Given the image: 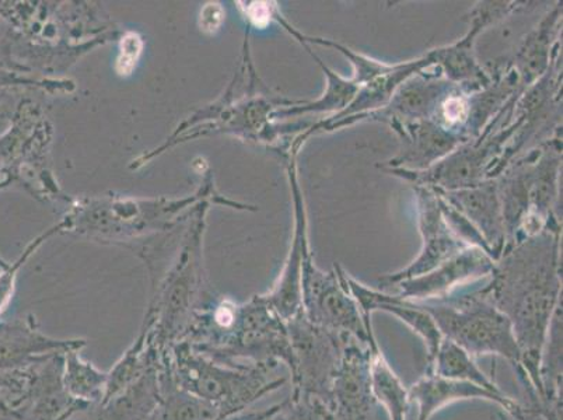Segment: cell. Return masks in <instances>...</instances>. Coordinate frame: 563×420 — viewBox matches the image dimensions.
Wrapping results in <instances>:
<instances>
[{"label":"cell","mask_w":563,"mask_h":420,"mask_svg":"<svg viewBox=\"0 0 563 420\" xmlns=\"http://www.w3.org/2000/svg\"><path fill=\"white\" fill-rule=\"evenodd\" d=\"M561 235L562 230L547 229L506 248L495 263L493 280L479 289L510 320L521 365L542 399V347L561 306Z\"/></svg>","instance_id":"6da1fadb"},{"label":"cell","mask_w":563,"mask_h":420,"mask_svg":"<svg viewBox=\"0 0 563 420\" xmlns=\"http://www.w3.org/2000/svg\"><path fill=\"white\" fill-rule=\"evenodd\" d=\"M415 303L432 317L442 336L470 355L495 353L521 365V351L510 320L483 291Z\"/></svg>","instance_id":"7a4b0ae2"},{"label":"cell","mask_w":563,"mask_h":420,"mask_svg":"<svg viewBox=\"0 0 563 420\" xmlns=\"http://www.w3.org/2000/svg\"><path fill=\"white\" fill-rule=\"evenodd\" d=\"M511 135L514 130L509 125L501 126L498 120H493L477 140L463 143L428 170L409 172L402 168L378 167L390 176L406 179L412 186H428L440 191L473 188L489 179Z\"/></svg>","instance_id":"3957f363"},{"label":"cell","mask_w":563,"mask_h":420,"mask_svg":"<svg viewBox=\"0 0 563 420\" xmlns=\"http://www.w3.org/2000/svg\"><path fill=\"white\" fill-rule=\"evenodd\" d=\"M301 303L307 320L314 325L336 334H350L363 343L371 341V321L363 320L340 265L335 264L334 270L325 274L317 268L313 255L307 254L301 269Z\"/></svg>","instance_id":"277c9868"},{"label":"cell","mask_w":563,"mask_h":420,"mask_svg":"<svg viewBox=\"0 0 563 420\" xmlns=\"http://www.w3.org/2000/svg\"><path fill=\"white\" fill-rule=\"evenodd\" d=\"M178 384L208 402L222 404L228 411L243 408L282 382L268 383L258 371L230 372L192 355L187 346L177 350Z\"/></svg>","instance_id":"5b68a950"},{"label":"cell","mask_w":563,"mask_h":420,"mask_svg":"<svg viewBox=\"0 0 563 420\" xmlns=\"http://www.w3.org/2000/svg\"><path fill=\"white\" fill-rule=\"evenodd\" d=\"M526 2H478L465 16L470 30L457 43L429 51L433 68L442 71L444 78L457 85L465 95L485 89L493 80L490 71L483 68L475 55V43L481 33L499 23L509 14L526 9Z\"/></svg>","instance_id":"8992f818"},{"label":"cell","mask_w":563,"mask_h":420,"mask_svg":"<svg viewBox=\"0 0 563 420\" xmlns=\"http://www.w3.org/2000/svg\"><path fill=\"white\" fill-rule=\"evenodd\" d=\"M412 188L418 203L419 233L422 237L421 253L407 268L380 279L382 288L386 290L393 288L398 281L431 273L439 265L468 248V245L452 232L444 220L438 192L428 186H412Z\"/></svg>","instance_id":"52a82bcc"},{"label":"cell","mask_w":563,"mask_h":420,"mask_svg":"<svg viewBox=\"0 0 563 420\" xmlns=\"http://www.w3.org/2000/svg\"><path fill=\"white\" fill-rule=\"evenodd\" d=\"M459 89L460 87L444 78L438 68L424 69L404 81L384 109L342 122L338 130L360 122L390 124L434 120L440 104Z\"/></svg>","instance_id":"ba28073f"},{"label":"cell","mask_w":563,"mask_h":420,"mask_svg":"<svg viewBox=\"0 0 563 420\" xmlns=\"http://www.w3.org/2000/svg\"><path fill=\"white\" fill-rule=\"evenodd\" d=\"M494 268L495 261L485 251L468 247L431 273L398 281L394 288L398 289L399 297L411 301L442 299L459 286L493 274Z\"/></svg>","instance_id":"9c48e42d"},{"label":"cell","mask_w":563,"mask_h":420,"mask_svg":"<svg viewBox=\"0 0 563 420\" xmlns=\"http://www.w3.org/2000/svg\"><path fill=\"white\" fill-rule=\"evenodd\" d=\"M356 338L344 336L334 378L331 384V401L340 420H367L373 407L371 383V350L356 345Z\"/></svg>","instance_id":"30bf717a"},{"label":"cell","mask_w":563,"mask_h":420,"mask_svg":"<svg viewBox=\"0 0 563 420\" xmlns=\"http://www.w3.org/2000/svg\"><path fill=\"white\" fill-rule=\"evenodd\" d=\"M387 125L397 133L401 148L384 167L424 172L467 142L460 133L450 131L433 120L390 122Z\"/></svg>","instance_id":"8fae6325"},{"label":"cell","mask_w":563,"mask_h":420,"mask_svg":"<svg viewBox=\"0 0 563 420\" xmlns=\"http://www.w3.org/2000/svg\"><path fill=\"white\" fill-rule=\"evenodd\" d=\"M429 68H433L429 53L417 59L408 60V63L394 64L386 74L361 86L355 99L344 111L330 117L329 120L317 122L311 130L301 135L299 141L303 143L307 137L317 135V133L336 131L342 122L384 109L404 81Z\"/></svg>","instance_id":"7c38bea8"},{"label":"cell","mask_w":563,"mask_h":420,"mask_svg":"<svg viewBox=\"0 0 563 420\" xmlns=\"http://www.w3.org/2000/svg\"><path fill=\"white\" fill-rule=\"evenodd\" d=\"M437 192L452 203L478 230L488 245L489 257L496 263L504 253L506 244L504 214H501L496 179H485L473 188L457 189V191L437 189Z\"/></svg>","instance_id":"4fadbf2b"},{"label":"cell","mask_w":563,"mask_h":420,"mask_svg":"<svg viewBox=\"0 0 563 420\" xmlns=\"http://www.w3.org/2000/svg\"><path fill=\"white\" fill-rule=\"evenodd\" d=\"M561 34L562 3H556L527 34L514 58L508 59L519 76L521 91L541 79L558 56L562 55Z\"/></svg>","instance_id":"5bb4252c"},{"label":"cell","mask_w":563,"mask_h":420,"mask_svg":"<svg viewBox=\"0 0 563 420\" xmlns=\"http://www.w3.org/2000/svg\"><path fill=\"white\" fill-rule=\"evenodd\" d=\"M346 284L353 299L361 307L365 322L371 321L372 312L377 310L391 312V314L406 322L417 334L423 338L428 345L429 362L433 361L439 351L440 343L443 341V336L427 311H423L415 301L368 289L360 284V281L351 278L350 275H346Z\"/></svg>","instance_id":"9a60e30c"},{"label":"cell","mask_w":563,"mask_h":420,"mask_svg":"<svg viewBox=\"0 0 563 420\" xmlns=\"http://www.w3.org/2000/svg\"><path fill=\"white\" fill-rule=\"evenodd\" d=\"M408 397L419 402V419L428 420L439 408L464 398H484L501 405L506 411L519 420H526L523 409L519 405L501 396V393L488 391L477 384L468 382L449 380L439 376H427L409 389Z\"/></svg>","instance_id":"2e32d148"},{"label":"cell","mask_w":563,"mask_h":420,"mask_svg":"<svg viewBox=\"0 0 563 420\" xmlns=\"http://www.w3.org/2000/svg\"><path fill=\"white\" fill-rule=\"evenodd\" d=\"M291 174H294L296 198L295 247L288 265V273L284 276V285H282L278 295L279 311L288 320L295 319L296 316L303 312V303H301V269H303L306 255L310 253L309 242H307V220L303 197H301L296 172L294 170Z\"/></svg>","instance_id":"e0dca14e"},{"label":"cell","mask_w":563,"mask_h":420,"mask_svg":"<svg viewBox=\"0 0 563 420\" xmlns=\"http://www.w3.org/2000/svg\"><path fill=\"white\" fill-rule=\"evenodd\" d=\"M64 346V342H45L23 328L0 327V372L27 367L44 357L45 352Z\"/></svg>","instance_id":"ac0fdd59"},{"label":"cell","mask_w":563,"mask_h":420,"mask_svg":"<svg viewBox=\"0 0 563 420\" xmlns=\"http://www.w3.org/2000/svg\"><path fill=\"white\" fill-rule=\"evenodd\" d=\"M371 350V383L373 397L383 404L390 412L393 420H406L408 408V393L399 383L396 374L388 366L386 358L378 350L375 335L368 341Z\"/></svg>","instance_id":"d6986e66"},{"label":"cell","mask_w":563,"mask_h":420,"mask_svg":"<svg viewBox=\"0 0 563 420\" xmlns=\"http://www.w3.org/2000/svg\"><path fill=\"white\" fill-rule=\"evenodd\" d=\"M431 363L434 376L449 378V380L468 382L488 391L500 393L499 388L475 365L470 353L446 338L440 343L437 356Z\"/></svg>","instance_id":"ffe728a7"},{"label":"cell","mask_w":563,"mask_h":420,"mask_svg":"<svg viewBox=\"0 0 563 420\" xmlns=\"http://www.w3.org/2000/svg\"><path fill=\"white\" fill-rule=\"evenodd\" d=\"M303 45L311 56H313L316 63L319 64L322 71H324L327 89L319 100L301 106L295 111L313 112V114H327V112H335V114H340V112L344 111L346 107L351 104L352 100L355 99L361 86L356 85L352 79L342 78V76L338 75L335 70H332L330 66L322 63L320 56L314 54L309 45Z\"/></svg>","instance_id":"44dd1931"},{"label":"cell","mask_w":563,"mask_h":420,"mask_svg":"<svg viewBox=\"0 0 563 420\" xmlns=\"http://www.w3.org/2000/svg\"><path fill=\"white\" fill-rule=\"evenodd\" d=\"M64 386L71 397L80 401H97L101 399L102 389L107 387L109 376L99 373L89 363L81 362L75 351H68Z\"/></svg>","instance_id":"7402d4cb"},{"label":"cell","mask_w":563,"mask_h":420,"mask_svg":"<svg viewBox=\"0 0 563 420\" xmlns=\"http://www.w3.org/2000/svg\"><path fill=\"white\" fill-rule=\"evenodd\" d=\"M290 32L294 33L295 37L299 38L303 44H314L321 45V47L334 48L338 53L344 55L353 66V75L351 79L355 81L356 85H366L368 81L378 78V76H382L391 69L393 65L384 64L380 63V60L371 58V56L355 53V51L336 43L334 40L306 37V35L294 32V30H290Z\"/></svg>","instance_id":"603a6c76"},{"label":"cell","mask_w":563,"mask_h":420,"mask_svg":"<svg viewBox=\"0 0 563 420\" xmlns=\"http://www.w3.org/2000/svg\"><path fill=\"white\" fill-rule=\"evenodd\" d=\"M437 191V189H434ZM439 195L440 209H442L443 218L446 220L449 228L452 232L457 235L464 244L468 247H477L485 251L489 255L488 245H486L483 235L479 234L478 230L468 222V219L464 214L460 213L457 209L449 203L446 199Z\"/></svg>","instance_id":"cb8c5ba5"},{"label":"cell","mask_w":563,"mask_h":420,"mask_svg":"<svg viewBox=\"0 0 563 420\" xmlns=\"http://www.w3.org/2000/svg\"><path fill=\"white\" fill-rule=\"evenodd\" d=\"M142 53V40L135 33H128L121 43V54L117 63V71L122 76L131 75Z\"/></svg>","instance_id":"d4e9b609"},{"label":"cell","mask_w":563,"mask_h":420,"mask_svg":"<svg viewBox=\"0 0 563 420\" xmlns=\"http://www.w3.org/2000/svg\"><path fill=\"white\" fill-rule=\"evenodd\" d=\"M275 12V3L273 2H251L247 8H245V13H247L251 23L258 29H265L266 25L271 23V20L274 18Z\"/></svg>","instance_id":"484cf974"},{"label":"cell","mask_w":563,"mask_h":420,"mask_svg":"<svg viewBox=\"0 0 563 420\" xmlns=\"http://www.w3.org/2000/svg\"><path fill=\"white\" fill-rule=\"evenodd\" d=\"M224 12L222 7L219 3H208L207 7L202 9L201 18H199V24H201V29L203 32L213 33L220 27V24L223 23Z\"/></svg>","instance_id":"4316f807"},{"label":"cell","mask_w":563,"mask_h":420,"mask_svg":"<svg viewBox=\"0 0 563 420\" xmlns=\"http://www.w3.org/2000/svg\"><path fill=\"white\" fill-rule=\"evenodd\" d=\"M0 415H3V407H2V402H0Z\"/></svg>","instance_id":"83f0119b"}]
</instances>
